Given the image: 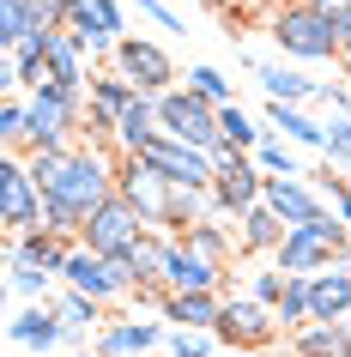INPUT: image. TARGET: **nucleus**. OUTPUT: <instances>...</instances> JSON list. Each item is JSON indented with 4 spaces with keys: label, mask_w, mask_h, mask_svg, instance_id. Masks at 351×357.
I'll use <instances>...</instances> for the list:
<instances>
[{
    "label": "nucleus",
    "mask_w": 351,
    "mask_h": 357,
    "mask_svg": "<svg viewBox=\"0 0 351 357\" xmlns=\"http://www.w3.org/2000/svg\"><path fill=\"white\" fill-rule=\"evenodd\" d=\"M176 243H182L188 255H194V261L218 266V273H230V261H237V243H230V230H224V225H212V218H206V225H194L188 236H176Z\"/></svg>",
    "instance_id": "nucleus-24"
},
{
    "label": "nucleus",
    "mask_w": 351,
    "mask_h": 357,
    "mask_svg": "<svg viewBox=\"0 0 351 357\" xmlns=\"http://www.w3.org/2000/svg\"><path fill=\"white\" fill-rule=\"evenodd\" d=\"M164 321H176V327H188V333H212L224 321V297L218 291H164V309H158Z\"/></svg>",
    "instance_id": "nucleus-17"
},
{
    "label": "nucleus",
    "mask_w": 351,
    "mask_h": 357,
    "mask_svg": "<svg viewBox=\"0 0 351 357\" xmlns=\"http://www.w3.org/2000/svg\"><path fill=\"white\" fill-rule=\"evenodd\" d=\"M61 279L73 284V291H85V297L97 303H121L140 291V279H133V261L121 255V261H110V255H91V248H73V261H67V273Z\"/></svg>",
    "instance_id": "nucleus-7"
},
{
    "label": "nucleus",
    "mask_w": 351,
    "mask_h": 357,
    "mask_svg": "<svg viewBox=\"0 0 351 357\" xmlns=\"http://www.w3.org/2000/svg\"><path fill=\"white\" fill-rule=\"evenodd\" d=\"M339 218H345V225H351V188L339 194Z\"/></svg>",
    "instance_id": "nucleus-44"
},
{
    "label": "nucleus",
    "mask_w": 351,
    "mask_h": 357,
    "mask_svg": "<svg viewBox=\"0 0 351 357\" xmlns=\"http://www.w3.org/2000/svg\"><path fill=\"white\" fill-rule=\"evenodd\" d=\"M140 158H146L158 176H170L176 188H206L212 194V176H218V158H212V151H194V146H182V139H164V133H158Z\"/></svg>",
    "instance_id": "nucleus-13"
},
{
    "label": "nucleus",
    "mask_w": 351,
    "mask_h": 357,
    "mask_svg": "<svg viewBox=\"0 0 351 357\" xmlns=\"http://www.w3.org/2000/svg\"><path fill=\"white\" fill-rule=\"evenodd\" d=\"M303 6H315V13H339V0H303Z\"/></svg>",
    "instance_id": "nucleus-43"
},
{
    "label": "nucleus",
    "mask_w": 351,
    "mask_h": 357,
    "mask_svg": "<svg viewBox=\"0 0 351 357\" xmlns=\"http://www.w3.org/2000/svg\"><path fill=\"white\" fill-rule=\"evenodd\" d=\"M6 266H13L6 279H13V291H19V297H31V303H49V273H37V266H24V261H6Z\"/></svg>",
    "instance_id": "nucleus-37"
},
{
    "label": "nucleus",
    "mask_w": 351,
    "mask_h": 357,
    "mask_svg": "<svg viewBox=\"0 0 351 357\" xmlns=\"http://www.w3.org/2000/svg\"><path fill=\"white\" fill-rule=\"evenodd\" d=\"M140 6H170V0H140Z\"/></svg>",
    "instance_id": "nucleus-46"
},
{
    "label": "nucleus",
    "mask_w": 351,
    "mask_h": 357,
    "mask_svg": "<svg viewBox=\"0 0 351 357\" xmlns=\"http://www.w3.org/2000/svg\"><path fill=\"white\" fill-rule=\"evenodd\" d=\"M188 91L206 97L212 109H224V103H230V79H224L218 67H194V73H188Z\"/></svg>",
    "instance_id": "nucleus-35"
},
{
    "label": "nucleus",
    "mask_w": 351,
    "mask_h": 357,
    "mask_svg": "<svg viewBox=\"0 0 351 357\" xmlns=\"http://www.w3.org/2000/svg\"><path fill=\"white\" fill-rule=\"evenodd\" d=\"M115 194H121V200H128V206L140 212L146 225H164L176 182H170V176H158L146 158H121V164H115Z\"/></svg>",
    "instance_id": "nucleus-12"
},
{
    "label": "nucleus",
    "mask_w": 351,
    "mask_h": 357,
    "mask_svg": "<svg viewBox=\"0 0 351 357\" xmlns=\"http://www.w3.org/2000/svg\"><path fill=\"white\" fill-rule=\"evenodd\" d=\"M218 139H224V151H260V128L248 121L242 103H224L218 109Z\"/></svg>",
    "instance_id": "nucleus-30"
},
{
    "label": "nucleus",
    "mask_w": 351,
    "mask_h": 357,
    "mask_svg": "<svg viewBox=\"0 0 351 357\" xmlns=\"http://www.w3.org/2000/svg\"><path fill=\"white\" fill-rule=\"evenodd\" d=\"M37 37V13H31V0H0V43L6 49H19V43Z\"/></svg>",
    "instance_id": "nucleus-32"
},
{
    "label": "nucleus",
    "mask_w": 351,
    "mask_h": 357,
    "mask_svg": "<svg viewBox=\"0 0 351 357\" xmlns=\"http://www.w3.org/2000/svg\"><path fill=\"white\" fill-rule=\"evenodd\" d=\"M212 345H218V333H188V327H170L164 357H212Z\"/></svg>",
    "instance_id": "nucleus-36"
},
{
    "label": "nucleus",
    "mask_w": 351,
    "mask_h": 357,
    "mask_svg": "<svg viewBox=\"0 0 351 357\" xmlns=\"http://www.w3.org/2000/svg\"><path fill=\"white\" fill-rule=\"evenodd\" d=\"M170 248H176V236H158V230H146L140 236V248H133V279H140V291H164V273H170Z\"/></svg>",
    "instance_id": "nucleus-23"
},
{
    "label": "nucleus",
    "mask_w": 351,
    "mask_h": 357,
    "mask_svg": "<svg viewBox=\"0 0 351 357\" xmlns=\"http://www.w3.org/2000/svg\"><path fill=\"white\" fill-rule=\"evenodd\" d=\"M255 164L267 169V176H285V182H303V164L291 158V146H285V139H260Z\"/></svg>",
    "instance_id": "nucleus-34"
},
{
    "label": "nucleus",
    "mask_w": 351,
    "mask_h": 357,
    "mask_svg": "<svg viewBox=\"0 0 351 357\" xmlns=\"http://www.w3.org/2000/svg\"><path fill=\"white\" fill-rule=\"evenodd\" d=\"M85 357H97V351H85Z\"/></svg>",
    "instance_id": "nucleus-47"
},
{
    "label": "nucleus",
    "mask_w": 351,
    "mask_h": 357,
    "mask_svg": "<svg viewBox=\"0 0 351 357\" xmlns=\"http://www.w3.org/2000/svg\"><path fill=\"white\" fill-rule=\"evenodd\" d=\"M67 31H79V43L91 55H115V43H121V6L115 0H79Z\"/></svg>",
    "instance_id": "nucleus-14"
},
{
    "label": "nucleus",
    "mask_w": 351,
    "mask_h": 357,
    "mask_svg": "<svg viewBox=\"0 0 351 357\" xmlns=\"http://www.w3.org/2000/svg\"><path fill=\"white\" fill-rule=\"evenodd\" d=\"M291 351H297V357H351V321H345V327L315 321V327L291 333Z\"/></svg>",
    "instance_id": "nucleus-27"
},
{
    "label": "nucleus",
    "mask_w": 351,
    "mask_h": 357,
    "mask_svg": "<svg viewBox=\"0 0 351 357\" xmlns=\"http://www.w3.org/2000/svg\"><path fill=\"white\" fill-rule=\"evenodd\" d=\"M146 218L115 194V200H103V206L85 218V230H79V248H91V255H110V261H121V255H133L140 248V236H146Z\"/></svg>",
    "instance_id": "nucleus-6"
},
{
    "label": "nucleus",
    "mask_w": 351,
    "mask_h": 357,
    "mask_svg": "<svg viewBox=\"0 0 351 357\" xmlns=\"http://www.w3.org/2000/svg\"><path fill=\"white\" fill-rule=\"evenodd\" d=\"M115 73L128 79L133 91H146V97H164V91H176L170 79H176V61L158 49V43H146V37H121L115 43Z\"/></svg>",
    "instance_id": "nucleus-10"
},
{
    "label": "nucleus",
    "mask_w": 351,
    "mask_h": 357,
    "mask_svg": "<svg viewBox=\"0 0 351 357\" xmlns=\"http://www.w3.org/2000/svg\"><path fill=\"white\" fill-rule=\"evenodd\" d=\"M285 284H291V273H278V266H267V273H255V284H248V297L267 303V309H278L285 303Z\"/></svg>",
    "instance_id": "nucleus-38"
},
{
    "label": "nucleus",
    "mask_w": 351,
    "mask_h": 357,
    "mask_svg": "<svg viewBox=\"0 0 351 357\" xmlns=\"http://www.w3.org/2000/svg\"><path fill=\"white\" fill-rule=\"evenodd\" d=\"M333 31H339V55L351 61V6H339V13H333Z\"/></svg>",
    "instance_id": "nucleus-42"
},
{
    "label": "nucleus",
    "mask_w": 351,
    "mask_h": 357,
    "mask_svg": "<svg viewBox=\"0 0 351 357\" xmlns=\"http://www.w3.org/2000/svg\"><path fill=\"white\" fill-rule=\"evenodd\" d=\"M158 133H164V139H182V146H194V151H212V158L224 151V139H218V109H212L206 97L182 91V85L158 97Z\"/></svg>",
    "instance_id": "nucleus-4"
},
{
    "label": "nucleus",
    "mask_w": 351,
    "mask_h": 357,
    "mask_svg": "<svg viewBox=\"0 0 351 357\" xmlns=\"http://www.w3.org/2000/svg\"><path fill=\"white\" fill-rule=\"evenodd\" d=\"M85 109H91L85 91H31V151L73 146V133L85 128Z\"/></svg>",
    "instance_id": "nucleus-5"
},
{
    "label": "nucleus",
    "mask_w": 351,
    "mask_h": 357,
    "mask_svg": "<svg viewBox=\"0 0 351 357\" xmlns=\"http://www.w3.org/2000/svg\"><path fill=\"white\" fill-rule=\"evenodd\" d=\"M260 194H267V169L248 158V151H218V176H212V212H242L260 206Z\"/></svg>",
    "instance_id": "nucleus-8"
},
{
    "label": "nucleus",
    "mask_w": 351,
    "mask_h": 357,
    "mask_svg": "<svg viewBox=\"0 0 351 357\" xmlns=\"http://www.w3.org/2000/svg\"><path fill=\"white\" fill-rule=\"evenodd\" d=\"M309 309L327 327H345L351 321V261H339V266H327V273L309 279Z\"/></svg>",
    "instance_id": "nucleus-16"
},
{
    "label": "nucleus",
    "mask_w": 351,
    "mask_h": 357,
    "mask_svg": "<svg viewBox=\"0 0 351 357\" xmlns=\"http://www.w3.org/2000/svg\"><path fill=\"white\" fill-rule=\"evenodd\" d=\"M170 339V327H158V321H110V327H97V357H146L158 351Z\"/></svg>",
    "instance_id": "nucleus-15"
},
{
    "label": "nucleus",
    "mask_w": 351,
    "mask_h": 357,
    "mask_svg": "<svg viewBox=\"0 0 351 357\" xmlns=\"http://www.w3.org/2000/svg\"><path fill=\"white\" fill-rule=\"evenodd\" d=\"M255 79L267 85V103H297V109H303L309 97H321V85H315V79H303L297 67H278V61H260Z\"/></svg>",
    "instance_id": "nucleus-22"
},
{
    "label": "nucleus",
    "mask_w": 351,
    "mask_h": 357,
    "mask_svg": "<svg viewBox=\"0 0 351 357\" xmlns=\"http://www.w3.org/2000/svg\"><path fill=\"white\" fill-rule=\"evenodd\" d=\"M0 218H6L13 236L43 230V188L31 182L24 158H0Z\"/></svg>",
    "instance_id": "nucleus-11"
},
{
    "label": "nucleus",
    "mask_w": 351,
    "mask_h": 357,
    "mask_svg": "<svg viewBox=\"0 0 351 357\" xmlns=\"http://www.w3.org/2000/svg\"><path fill=\"white\" fill-rule=\"evenodd\" d=\"M273 315H278V327H291V333L315 327V309H309V279H291V284H285V303H278Z\"/></svg>",
    "instance_id": "nucleus-33"
},
{
    "label": "nucleus",
    "mask_w": 351,
    "mask_h": 357,
    "mask_svg": "<svg viewBox=\"0 0 351 357\" xmlns=\"http://www.w3.org/2000/svg\"><path fill=\"white\" fill-rule=\"evenodd\" d=\"M73 236H55V230H31V236H13V261L37 266V273H67V261H73Z\"/></svg>",
    "instance_id": "nucleus-19"
},
{
    "label": "nucleus",
    "mask_w": 351,
    "mask_h": 357,
    "mask_svg": "<svg viewBox=\"0 0 351 357\" xmlns=\"http://www.w3.org/2000/svg\"><path fill=\"white\" fill-rule=\"evenodd\" d=\"M0 146H6V158L31 151V103H19V97L0 103Z\"/></svg>",
    "instance_id": "nucleus-31"
},
{
    "label": "nucleus",
    "mask_w": 351,
    "mask_h": 357,
    "mask_svg": "<svg viewBox=\"0 0 351 357\" xmlns=\"http://www.w3.org/2000/svg\"><path fill=\"white\" fill-rule=\"evenodd\" d=\"M273 43H278V55H291V61H333L339 55L333 13H315L303 0H291V6L273 13Z\"/></svg>",
    "instance_id": "nucleus-3"
},
{
    "label": "nucleus",
    "mask_w": 351,
    "mask_h": 357,
    "mask_svg": "<svg viewBox=\"0 0 351 357\" xmlns=\"http://www.w3.org/2000/svg\"><path fill=\"white\" fill-rule=\"evenodd\" d=\"M315 103H327L333 121H351V91H345V85H321V97H315Z\"/></svg>",
    "instance_id": "nucleus-41"
},
{
    "label": "nucleus",
    "mask_w": 351,
    "mask_h": 357,
    "mask_svg": "<svg viewBox=\"0 0 351 357\" xmlns=\"http://www.w3.org/2000/svg\"><path fill=\"white\" fill-rule=\"evenodd\" d=\"M327 164H351V121H327Z\"/></svg>",
    "instance_id": "nucleus-40"
},
{
    "label": "nucleus",
    "mask_w": 351,
    "mask_h": 357,
    "mask_svg": "<svg viewBox=\"0 0 351 357\" xmlns=\"http://www.w3.org/2000/svg\"><path fill=\"white\" fill-rule=\"evenodd\" d=\"M285 236H291V225H285L267 200H260L255 212H242V218H237V255H278Z\"/></svg>",
    "instance_id": "nucleus-20"
},
{
    "label": "nucleus",
    "mask_w": 351,
    "mask_h": 357,
    "mask_svg": "<svg viewBox=\"0 0 351 357\" xmlns=\"http://www.w3.org/2000/svg\"><path fill=\"white\" fill-rule=\"evenodd\" d=\"M85 97H91V109H103V115H115V121H121V115H128V109H133V103H140L146 91H133L128 79H121V73L110 67V73H91Z\"/></svg>",
    "instance_id": "nucleus-26"
},
{
    "label": "nucleus",
    "mask_w": 351,
    "mask_h": 357,
    "mask_svg": "<svg viewBox=\"0 0 351 357\" xmlns=\"http://www.w3.org/2000/svg\"><path fill=\"white\" fill-rule=\"evenodd\" d=\"M73 6H79V0H31L37 31H67V24H73Z\"/></svg>",
    "instance_id": "nucleus-39"
},
{
    "label": "nucleus",
    "mask_w": 351,
    "mask_h": 357,
    "mask_svg": "<svg viewBox=\"0 0 351 357\" xmlns=\"http://www.w3.org/2000/svg\"><path fill=\"white\" fill-rule=\"evenodd\" d=\"M224 357H260V351H224Z\"/></svg>",
    "instance_id": "nucleus-45"
},
{
    "label": "nucleus",
    "mask_w": 351,
    "mask_h": 357,
    "mask_svg": "<svg viewBox=\"0 0 351 357\" xmlns=\"http://www.w3.org/2000/svg\"><path fill=\"white\" fill-rule=\"evenodd\" d=\"M55 309H61V321H67V339H79L85 327H110V321H103V303L85 297V291H73V284L55 297Z\"/></svg>",
    "instance_id": "nucleus-29"
},
{
    "label": "nucleus",
    "mask_w": 351,
    "mask_h": 357,
    "mask_svg": "<svg viewBox=\"0 0 351 357\" xmlns=\"http://www.w3.org/2000/svg\"><path fill=\"white\" fill-rule=\"evenodd\" d=\"M31 182L43 188V230L79 236L103 200H115V164L91 146H49L24 158Z\"/></svg>",
    "instance_id": "nucleus-1"
},
{
    "label": "nucleus",
    "mask_w": 351,
    "mask_h": 357,
    "mask_svg": "<svg viewBox=\"0 0 351 357\" xmlns=\"http://www.w3.org/2000/svg\"><path fill=\"white\" fill-rule=\"evenodd\" d=\"M351 261V225L339 212L327 218H315V225H291V236L278 243L273 266L278 273H291V279H315V273H327V266Z\"/></svg>",
    "instance_id": "nucleus-2"
},
{
    "label": "nucleus",
    "mask_w": 351,
    "mask_h": 357,
    "mask_svg": "<svg viewBox=\"0 0 351 357\" xmlns=\"http://www.w3.org/2000/svg\"><path fill=\"white\" fill-rule=\"evenodd\" d=\"M267 121H273L278 133H291L297 146H321V151H327V128H321V121H309L297 103H267Z\"/></svg>",
    "instance_id": "nucleus-28"
},
{
    "label": "nucleus",
    "mask_w": 351,
    "mask_h": 357,
    "mask_svg": "<svg viewBox=\"0 0 351 357\" xmlns=\"http://www.w3.org/2000/svg\"><path fill=\"white\" fill-rule=\"evenodd\" d=\"M13 339H19L24 351H55L61 339H67V321H61L55 303H31L24 315H13Z\"/></svg>",
    "instance_id": "nucleus-21"
},
{
    "label": "nucleus",
    "mask_w": 351,
    "mask_h": 357,
    "mask_svg": "<svg viewBox=\"0 0 351 357\" xmlns=\"http://www.w3.org/2000/svg\"><path fill=\"white\" fill-rule=\"evenodd\" d=\"M224 284V273L218 266H206V261H194L182 243L170 248V273H164V291H218Z\"/></svg>",
    "instance_id": "nucleus-25"
},
{
    "label": "nucleus",
    "mask_w": 351,
    "mask_h": 357,
    "mask_svg": "<svg viewBox=\"0 0 351 357\" xmlns=\"http://www.w3.org/2000/svg\"><path fill=\"white\" fill-rule=\"evenodd\" d=\"M212 333H218L224 351H260V345L278 339V315L267 303H255V297H224V321Z\"/></svg>",
    "instance_id": "nucleus-9"
},
{
    "label": "nucleus",
    "mask_w": 351,
    "mask_h": 357,
    "mask_svg": "<svg viewBox=\"0 0 351 357\" xmlns=\"http://www.w3.org/2000/svg\"><path fill=\"white\" fill-rule=\"evenodd\" d=\"M267 206L285 218V225H315V218H327V206H321V194L309 188V182H285V176H267V194H260Z\"/></svg>",
    "instance_id": "nucleus-18"
}]
</instances>
